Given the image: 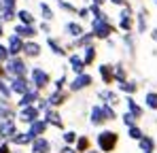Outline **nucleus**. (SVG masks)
Instances as JSON below:
<instances>
[{
  "mask_svg": "<svg viewBox=\"0 0 157 153\" xmlns=\"http://www.w3.org/2000/svg\"><path fill=\"white\" fill-rule=\"evenodd\" d=\"M110 32H113V26H108V19H94V34L98 38L110 36Z\"/></svg>",
  "mask_w": 157,
  "mask_h": 153,
  "instance_id": "obj_1",
  "label": "nucleus"
},
{
  "mask_svg": "<svg viewBox=\"0 0 157 153\" xmlns=\"http://www.w3.org/2000/svg\"><path fill=\"white\" fill-rule=\"evenodd\" d=\"M9 73L11 75H17L21 76L24 73H26V64H24V60H17V57H13V60H9Z\"/></svg>",
  "mask_w": 157,
  "mask_h": 153,
  "instance_id": "obj_2",
  "label": "nucleus"
},
{
  "mask_svg": "<svg viewBox=\"0 0 157 153\" xmlns=\"http://www.w3.org/2000/svg\"><path fill=\"white\" fill-rule=\"evenodd\" d=\"M100 145H102V149L106 151H110L113 147H115V143H117V134H113V132H104V134H100Z\"/></svg>",
  "mask_w": 157,
  "mask_h": 153,
  "instance_id": "obj_3",
  "label": "nucleus"
},
{
  "mask_svg": "<svg viewBox=\"0 0 157 153\" xmlns=\"http://www.w3.org/2000/svg\"><path fill=\"white\" fill-rule=\"evenodd\" d=\"M32 81H34V85H36V87H45V85L49 83V76H47L45 70L34 68V70H32Z\"/></svg>",
  "mask_w": 157,
  "mask_h": 153,
  "instance_id": "obj_4",
  "label": "nucleus"
},
{
  "mask_svg": "<svg viewBox=\"0 0 157 153\" xmlns=\"http://www.w3.org/2000/svg\"><path fill=\"white\" fill-rule=\"evenodd\" d=\"M15 34L19 38H32L36 36V26H15Z\"/></svg>",
  "mask_w": 157,
  "mask_h": 153,
  "instance_id": "obj_5",
  "label": "nucleus"
},
{
  "mask_svg": "<svg viewBox=\"0 0 157 153\" xmlns=\"http://www.w3.org/2000/svg\"><path fill=\"white\" fill-rule=\"evenodd\" d=\"M6 49H9V55H17L19 51H24V43H21V38H19L17 34H15V36H11V38H9V47H6Z\"/></svg>",
  "mask_w": 157,
  "mask_h": 153,
  "instance_id": "obj_6",
  "label": "nucleus"
},
{
  "mask_svg": "<svg viewBox=\"0 0 157 153\" xmlns=\"http://www.w3.org/2000/svg\"><path fill=\"white\" fill-rule=\"evenodd\" d=\"M119 17H121V19H119V28H121V30H130V28H132V13H130V6H128V9H123Z\"/></svg>",
  "mask_w": 157,
  "mask_h": 153,
  "instance_id": "obj_7",
  "label": "nucleus"
},
{
  "mask_svg": "<svg viewBox=\"0 0 157 153\" xmlns=\"http://www.w3.org/2000/svg\"><path fill=\"white\" fill-rule=\"evenodd\" d=\"M87 85H91V76L89 75H81L78 79H75L72 89H81V87H87Z\"/></svg>",
  "mask_w": 157,
  "mask_h": 153,
  "instance_id": "obj_8",
  "label": "nucleus"
},
{
  "mask_svg": "<svg viewBox=\"0 0 157 153\" xmlns=\"http://www.w3.org/2000/svg\"><path fill=\"white\" fill-rule=\"evenodd\" d=\"M17 17L24 26H34V15L30 11H17Z\"/></svg>",
  "mask_w": 157,
  "mask_h": 153,
  "instance_id": "obj_9",
  "label": "nucleus"
},
{
  "mask_svg": "<svg viewBox=\"0 0 157 153\" xmlns=\"http://www.w3.org/2000/svg\"><path fill=\"white\" fill-rule=\"evenodd\" d=\"M24 51H26V55H30V57H36V55H40V45L28 43V45H24Z\"/></svg>",
  "mask_w": 157,
  "mask_h": 153,
  "instance_id": "obj_10",
  "label": "nucleus"
},
{
  "mask_svg": "<svg viewBox=\"0 0 157 153\" xmlns=\"http://www.w3.org/2000/svg\"><path fill=\"white\" fill-rule=\"evenodd\" d=\"M47 45H49V47H51V51H53V53H57V55H64V53H66V49H64V47H62L55 38H51V36L47 38Z\"/></svg>",
  "mask_w": 157,
  "mask_h": 153,
  "instance_id": "obj_11",
  "label": "nucleus"
},
{
  "mask_svg": "<svg viewBox=\"0 0 157 153\" xmlns=\"http://www.w3.org/2000/svg\"><path fill=\"white\" fill-rule=\"evenodd\" d=\"M70 64H72V70L75 73H83V68H85V62L78 55H70Z\"/></svg>",
  "mask_w": 157,
  "mask_h": 153,
  "instance_id": "obj_12",
  "label": "nucleus"
},
{
  "mask_svg": "<svg viewBox=\"0 0 157 153\" xmlns=\"http://www.w3.org/2000/svg\"><path fill=\"white\" fill-rule=\"evenodd\" d=\"M66 32H68L70 36H81V34H83V28L78 24H75V22H70V24H66Z\"/></svg>",
  "mask_w": 157,
  "mask_h": 153,
  "instance_id": "obj_13",
  "label": "nucleus"
},
{
  "mask_svg": "<svg viewBox=\"0 0 157 153\" xmlns=\"http://www.w3.org/2000/svg\"><path fill=\"white\" fill-rule=\"evenodd\" d=\"M40 11H43V19H45V22H51L53 15H55V13L51 11V6H49L47 2H40Z\"/></svg>",
  "mask_w": 157,
  "mask_h": 153,
  "instance_id": "obj_14",
  "label": "nucleus"
},
{
  "mask_svg": "<svg viewBox=\"0 0 157 153\" xmlns=\"http://www.w3.org/2000/svg\"><path fill=\"white\" fill-rule=\"evenodd\" d=\"M17 17V13L13 11V6H2V19L4 22H13Z\"/></svg>",
  "mask_w": 157,
  "mask_h": 153,
  "instance_id": "obj_15",
  "label": "nucleus"
},
{
  "mask_svg": "<svg viewBox=\"0 0 157 153\" xmlns=\"http://www.w3.org/2000/svg\"><path fill=\"white\" fill-rule=\"evenodd\" d=\"M13 89L19 92V94H24V92H28V83L24 79H15V81H13Z\"/></svg>",
  "mask_w": 157,
  "mask_h": 153,
  "instance_id": "obj_16",
  "label": "nucleus"
},
{
  "mask_svg": "<svg viewBox=\"0 0 157 153\" xmlns=\"http://www.w3.org/2000/svg\"><path fill=\"white\" fill-rule=\"evenodd\" d=\"M94 57H96V49L89 45V47L85 49V55H83V62H85V66H87V64H91V62H94Z\"/></svg>",
  "mask_w": 157,
  "mask_h": 153,
  "instance_id": "obj_17",
  "label": "nucleus"
},
{
  "mask_svg": "<svg viewBox=\"0 0 157 153\" xmlns=\"http://www.w3.org/2000/svg\"><path fill=\"white\" fill-rule=\"evenodd\" d=\"M100 75L104 76V81L106 83H110V81H113V68H110V66H100Z\"/></svg>",
  "mask_w": 157,
  "mask_h": 153,
  "instance_id": "obj_18",
  "label": "nucleus"
},
{
  "mask_svg": "<svg viewBox=\"0 0 157 153\" xmlns=\"http://www.w3.org/2000/svg\"><path fill=\"white\" fill-rule=\"evenodd\" d=\"M147 104H149L151 108H157V94H149V96H147Z\"/></svg>",
  "mask_w": 157,
  "mask_h": 153,
  "instance_id": "obj_19",
  "label": "nucleus"
},
{
  "mask_svg": "<svg viewBox=\"0 0 157 153\" xmlns=\"http://www.w3.org/2000/svg\"><path fill=\"white\" fill-rule=\"evenodd\" d=\"M94 124H100L102 121V108H94V119H91Z\"/></svg>",
  "mask_w": 157,
  "mask_h": 153,
  "instance_id": "obj_20",
  "label": "nucleus"
},
{
  "mask_svg": "<svg viewBox=\"0 0 157 153\" xmlns=\"http://www.w3.org/2000/svg\"><path fill=\"white\" fill-rule=\"evenodd\" d=\"M89 43H91V34H87V36H83V34H81V38H78L77 45H87V47H89Z\"/></svg>",
  "mask_w": 157,
  "mask_h": 153,
  "instance_id": "obj_21",
  "label": "nucleus"
},
{
  "mask_svg": "<svg viewBox=\"0 0 157 153\" xmlns=\"http://www.w3.org/2000/svg\"><path fill=\"white\" fill-rule=\"evenodd\" d=\"M47 147H49V145H47L45 140H38V143H36V151H38V153H45V151H47Z\"/></svg>",
  "mask_w": 157,
  "mask_h": 153,
  "instance_id": "obj_22",
  "label": "nucleus"
},
{
  "mask_svg": "<svg viewBox=\"0 0 157 153\" xmlns=\"http://www.w3.org/2000/svg\"><path fill=\"white\" fill-rule=\"evenodd\" d=\"M147 30V22H144V15L138 17V32H144Z\"/></svg>",
  "mask_w": 157,
  "mask_h": 153,
  "instance_id": "obj_23",
  "label": "nucleus"
},
{
  "mask_svg": "<svg viewBox=\"0 0 157 153\" xmlns=\"http://www.w3.org/2000/svg\"><path fill=\"white\" fill-rule=\"evenodd\" d=\"M6 57H9V49H6L4 45H0V62H4Z\"/></svg>",
  "mask_w": 157,
  "mask_h": 153,
  "instance_id": "obj_24",
  "label": "nucleus"
},
{
  "mask_svg": "<svg viewBox=\"0 0 157 153\" xmlns=\"http://www.w3.org/2000/svg\"><path fill=\"white\" fill-rule=\"evenodd\" d=\"M59 6H62L64 11H77V9H75V6H72L70 2H64V0H59Z\"/></svg>",
  "mask_w": 157,
  "mask_h": 153,
  "instance_id": "obj_25",
  "label": "nucleus"
},
{
  "mask_svg": "<svg viewBox=\"0 0 157 153\" xmlns=\"http://www.w3.org/2000/svg\"><path fill=\"white\" fill-rule=\"evenodd\" d=\"M142 149H144V151H151V149H153V140H149V138L142 140Z\"/></svg>",
  "mask_w": 157,
  "mask_h": 153,
  "instance_id": "obj_26",
  "label": "nucleus"
},
{
  "mask_svg": "<svg viewBox=\"0 0 157 153\" xmlns=\"http://www.w3.org/2000/svg\"><path fill=\"white\" fill-rule=\"evenodd\" d=\"M121 89H125V92H136V85H134V83H123Z\"/></svg>",
  "mask_w": 157,
  "mask_h": 153,
  "instance_id": "obj_27",
  "label": "nucleus"
},
{
  "mask_svg": "<svg viewBox=\"0 0 157 153\" xmlns=\"http://www.w3.org/2000/svg\"><path fill=\"white\" fill-rule=\"evenodd\" d=\"M115 76H117V79H121V81L125 79V73H123V68H121V66H117V70H115Z\"/></svg>",
  "mask_w": 157,
  "mask_h": 153,
  "instance_id": "obj_28",
  "label": "nucleus"
},
{
  "mask_svg": "<svg viewBox=\"0 0 157 153\" xmlns=\"http://www.w3.org/2000/svg\"><path fill=\"white\" fill-rule=\"evenodd\" d=\"M78 17L81 19H89V9H81L78 11Z\"/></svg>",
  "mask_w": 157,
  "mask_h": 153,
  "instance_id": "obj_29",
  "label": "nucleus"
},
{
  "mask_svg": "<svg viewBox=\"0 0 157 153\" xmlns=\"http://www.w3.org/2000/svg\"><path fill=\"white\" fill-rule=\"evenodd\" d=\"M132 138H140V130H138V128H132Z\"/></svg>",
  "mask_w": 157,
  "mask_h": 153,
  "instance_id": "obj_30",
  "label": "nucleus"
},
{
  "mask_svg": "<svg viewBox=\"0 0 157 153\" xmlns=\"http://www.w3.org/2000/svg\"><path fill=\"white\" fill-rule=\"evenodd\" d=\"M2 2V6H13L15 4V0H0Z\"/></svg>",
  "mask_w": 157,
  "mask_h": 153,
  "instance_id": "obj_31",
  "label": "nucleus"
},
{
  "mask_svg": "<svg viewBox=\"0 0 157 153\" xmlns=\"http://www.w3.org/2000/svg\"><path fill=\"white\" fill-rule=\"evenodd\" d=\"M64 138H66V140H75V134H72V132H68V134H66Z\"/></svg>",
  "mask_w": 157,
  "mask_h": 153,
  "instance_id": "obj_32",
  "label": "nucleus"
},
{
  "mask_svg": "<svg viewBox=\"0 0 157 153\" xmlns=\"http://www.w3.org/2000/svg\"><path fill=\"white\" fill-rule=\"evenodd\" d=\"M78 147H81V149H87V138H83V140H81V145H78Z\"/></svg>",
  "mask_w": 157,
  "mask_h": 153,
  "instance_id": "obj_33",
  "label": "nucleus"
},
{
  "mask_svg": "<svg viewBox=\"0 0 157 153\" xmlns=\"http://www.w3.org/2000/svg\"><path fill=\"white\" fill-rule=\"evenodd\" d=\"M110 2H113V4H117V6H119V4H123V2H125V0H110Z\"/></svg>",
  "mask_w": 157,
  "mask_h": 153,
  "instance_id": "obj_34",
  "label": "nucleus"
},
{
  "mask_svg": "<svg viewBox=\"0 0 157 153\" xmlns=\"http://www.w3.org/2000/svg\"><path fill=\"white\" fill-rule=\"evenodd\" d=\"M106 0H94V4H98V6H100V4H104Z\"/></svg>",
  "mask_w": 157,
  "mask_h": 153,
  "instance_id": "obj_35",
  "label": "nucleus"
},
{
  "mask_svg": "<svg viewBox=\"0 0 157 153\" xmlns=\"http://www.w3.org/2000/svg\"><path fill=\"white\" fill-rule=\"evenodd\" d=\"M4 34V28H2V22H0V36Z\"/></svg>",
  "mask_w": 157,
  "mask_h": 153,
  "instance_id": "obj_36",
  "label": "nucleus"
},
{
  "mask_svg": "<svg viewBox=\"0 0 157 153\" xmlns=\"http://www.w3.org/2000/svg\"><path fill=\"white\" fill-rule=\"evenodd\" d=\"M153 38H155V41H157V30H153Z\"/></svg>",
  "mask_w": 157,
  "mask_h": 153,
  "instance_id": "obj_37",
  "label": "nucleus"
},
{
  "mask_svg": "<svg viewBox=\"0 0 157 153\" xmlns=\"http://www.w3.org/2000/svg\"><path fill=\"white\" fill-rule=\"evenodd\" d=\"M0 153H6V149H2V151H0Z\"/></svg>",
  "mask_w": 157,
  "mask_h": 153,
  "instance_id": "obj_38",
  "label": "nucleus"
},
{
  "mask_svg": "<svg viewBox=\"0 0 157 153\" xmlns=\"http://www.w3.org/2000/svg\"><path fill=\"white\" fill-rule=\"evenodd\" d=\"M0 11H2V2H0Z\"/></svg>",
  "mask_w": 157,
  "mask_h": 153,
  "instance_id": "obj_39",
  "label": "nucleus"
},
{
  "mask_svg": "<svg viewBox=\"0 0 157 153\" xmlns=\"http://www.w3.org/2000/svg\"><path fill=\"white\" fill-rule=\"evenodd\" d=\"M0 75H2V68H0Z\"/></svg>",
  "mask_w": 157,
  "mask_h": 153,
  "instance_id": "obj_40",
  "label": "nucleus"
}]
</instances>
